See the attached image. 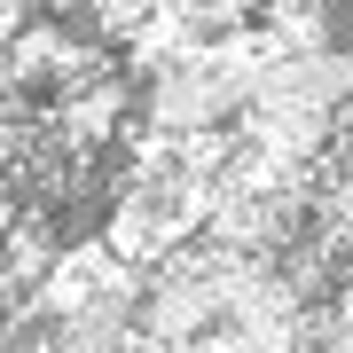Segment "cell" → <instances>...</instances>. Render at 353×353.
<instances>
[{"label":"cell","mask_w":353,"mask_h":353,"mask_svg":"<svg viewBox=\"0 0 353 353\" xmlns=\"http://www.w3.org/2000/svg\"><path fill=\"white\" fill-rule=\"evenodd\" d=\"M252 39L267 55H322L338 48V0H259Z\"/></svg>","instance_id":"1"},{"label":"cell","mask_w":353,"mask_h":353,"mask_svg":"<svg viewBox=\"0 0 353 353\" xmlns=\"http://www.w3.org/2000/svg\"><path fill=\"white\" fill-rule=\"evenodd\" d=\"M306 353H353V299H338V306L322 314V330H314Z\"/></svg>","instance_id":"2"}]
</instances>
